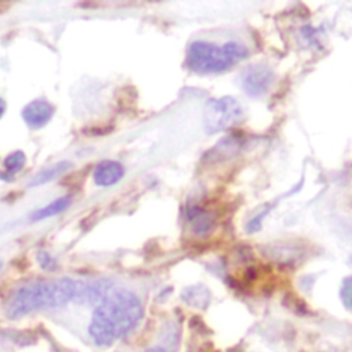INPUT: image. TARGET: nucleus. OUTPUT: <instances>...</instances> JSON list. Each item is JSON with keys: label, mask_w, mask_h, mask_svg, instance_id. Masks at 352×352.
Masks as SVG:
<instances>
[{"label": "nucleus", "mask_w": 352, "mask_h": 352, "mask_svg": "<svg viewBox=\"0 0 352 352\" xmlns=\"http://www.w3.org/2000/svg\"><path fill=\"white\" fill-rule=\"evenodd\" d=\"M143 316L138 296L125 289L109 290L95 308L89 322V336L98 345H110L136 327Z\"/></svg>", "instance_id": "obj_1"}, {"label": "nucleus", "mask_w": 352, "mask_h": 352, "mask_svg": "<svg viewBox=\"0 0 352 352\" xmlns=\"http://www.w3.org/2000/svg\"><path fill=\"white\" fill-rule=\"evenodd\" d=\"M78 290L80 283L70 278L29 283L8 297L4 312L8 319H18L38 309L63 307L78 298Z\"/></svg>", "instance_id": "obj_2"}, {"label": "nucleus", "mask_w": 352, "mask_h": 352, "mask_svg": "<svg viewBox=\"0 0 352 352\" xmlns=\"http://www.w3.org/2000/svg\"><path fill=\"white\" fill-rule=\"evenodd\" d=\"M249 50L236 41L217 45L209 41H192L187 51V66L201 74L221 73L248 58Z\"/></svg>", "instance_id": "obj_3"}, {"label": "nucleus", "mask_w": 352, "mask_h": 352, "mask_svg": "<svg viewBox=\"0 0 352 352\" xmlns=\"http://www.w3.org/2000/svg\"><path fill=\"white\" fill-rule=\"evenodd\" d=\"M243 118V109L241 103L232 96H221L206 102L202 124L206 133H217L227 131Z\"/></svg>", "instance_id": "obj_4"}, {"label": "nucleus", "mask_w": 352, "mask_h": 352, "mask_svg": "<svg viewBox=\"0 0 352 352\" xmlns=\"http://www.w3.org/2000/svg\"><path fill=\"white\" fill-rule=\"evenodd\" d=\"M275 74L268 65L254 63L241 73V85L243 91L254 98L264 95L272 85Z\"/></svg>", "instance_id": "obj_5"}, {"label": "nucleus", "mask_w": 352, "mask_h": 352, "mask_svg": "<svg viewBox=\"0 0 352 352\" xmlns=\"http://www.w3.org/2000/svg\"><path fill=\"white\" fill-rule=\"evenodd\" d=\"M54 106L45 99H34L22 110L23 121L32 128L44 126L54 116Z\"/></svg>", "instance_id": "obj_6"}, {"label": "nucleus", "mask_w": 352, "mask_h": 352, "mask_svg": "<svg viewBox=\"0 0 352 352\" xmlns=\"http://www.w3.org/2000/svg\"><path fill=\"white\" fill-rule=\"evenodd\" d=\"M124 176V166L113 160H106L98 164L94 170V182L100 187H110L118 183Z\"/></svg>", "instance_id": "obj_7"}, {"label": "nucleus", "mask_w": 352, "mask_h": 352, "mask_svg": "<svg viewBox=\"0 0 352 352\" xmlns=\"http://www.w3.org/2000/svg\"><path fill=\"white\" fill-rule=\"evenodd\" d=\"M187 220L191 226V230L195 235L204 236L209 234L214 226V217L210 212L205 210L198 205H191L186 210Z\"/></svg>", "instance_id": "obj_8"}, {"label": "nucleus", "mask_w": 352, "mask_h": 352, "mask_svg": "<svg viewBox=\"0 0 352 352\" xmlns=\"http://www.w3.org/2000/svg\"><path fill=\"white\" fill-rule=\"evenodd\" d=\"M180 297L187 305L197 309H205L210 302V292L204 285H194L186 287L182 292Z\"/></svg>", "instance_id": "obj_9"}, {"label": "nucleus", "mask_w": 352, "mask_h": 352, "mask_svg": "<svg viewBox=\"0 0 352 352\" xmlns=\"http://www.w3.org/2000/svg\"><path fill=\"white\" fill-rule=\"evenodd\" d=\"M72 202V198L69 195H65V197H58L56 199H54L51 204L37 209L33 212L32 214V220L33 221H38V220H44V219H48V217H52V216H56L59 213H62L63 210H66L69 208Z\"/></svg>", "instance_id": "obj_10"}, {"label": "nucleus", "mask_w": 352, "mask_h": 352, "mask_svg": "<svg viewBox=\"0 0 352 352\" xmlns=\"http://www.w3.org/2000/svg\"><path fill=\"white\" fill-rule=\"evenodd\" d=\"M73 166V164L70 161H60V162H56L45 169H43L41 172H38L30 182V186H40V184H44V183H48L54 179H56L58 176L66 173L70 168Z\"/></svg>", "instance_id": "obj_11"}, {"label": "nucleus", "mask_w": 352, "mask_h": 352, "mask_svg": "<svg viewBox=\"0 0 352 352\" xmlns=\"http://www.w3.org/2000/svg\"><path fill=\"white\" fill-rule=\"evenodd\" d=\"M25 161H26V158L22 151H14L10 155H7L3 161L4 169L7 170V176H11V175L19 172L23 168Z\"/></svg>", "instance_id": "obj_12"}, {"label": "nucleus", "mask_w": 352, "mask_h": 352, "mask_svg": "<svg viewBox=\"0 0 352 352\" xmlns=\"http://www.w3.org/2000/svg\"><path fill=\"white\" fill-rule=\"evenodd\" d=\"M340 300L342 305L352 312V275H348L341 280Z\"/></svg>", "instance_id": "obj_13"}, {"label": "nucleus", "mask_w": 352, "mask_h": 352, "mask_svg": "<svg viewBox=\"0 0 352 352\" xmlns=\"http://www.w3.org/2000/svg\"><path fill=\"white\" fill-rule=\"evenodd\" d=\"M37 261H38L40 267L45 271H55L58 268L56 260L50 253H47L44 250L37 252Z\"/></svg>", "instance_id": "obj_14"}, {"label": "nucleus", "mask_w": 352, "mask_h": 352, "mask_svg": "<svg viewBox=\"0 0 352 352\" xmlns=\"http://www.w3.org/2000/svg\"><path fill=\"white\" fill-rule=\"evenodd\" d=\"M144 352H170V351L164 345H155V346L147 348Z\"/></svg>", "instance_id": "obj_15"}, {"label": "nucleus", "mask_w": 352, "mask_h": 352, "mask_svg": "<svg viewBox=\"0 0 352 352\" xmlns=\"http://www.w3.org/2000/svg\"><path fill=\"white\" fill-rule=\"evenodd\" d=\"M6 110H7V104H6V102L0 98V118L4 116Z\"/></svg>", "instance_id": "obj_16"}, {"label": "nucleus", "mask_w": 352, "mask_h": 352, "mask_svg": "<svg viewBox=\"0 0 352 352\" xmlns=\"http://www.w3.org/2000/svg\"><path fill=\"white\" fill-rule=\"evenodd\" d=\"M349 263H351V264H352V254H351V256H349Z\"/></svg>", "instance_id": "obj_17"}, {"label": "nucleus", "mask_w": 352, "mask_h": 352, "mask_svg": "<svg viewBox=\"0 0 352 352\" xmlns=\"http://www.w3.org/2000/svg\"><path fill=\"white\" fill-rule=\"evenodd\" d=\"M1 267H3V261L0 260V270H1Z\"/></svg>", "instance_id": "obj_18"}]
</instances>
